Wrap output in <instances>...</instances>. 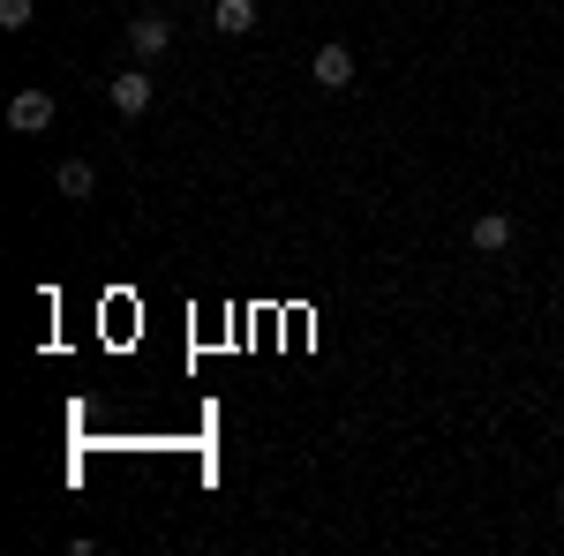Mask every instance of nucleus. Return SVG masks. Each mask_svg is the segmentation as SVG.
Masks as SVG:
<instances>
[{
    "label": "nucleus",
    "mask_w": 564,
    "mask_h": 556,
    "mask_svg": "<svg viewBox=\"0 0 564 556\" xmlns=\"http://www.w3.org/2000/svg\"><path fill=\"white\" fill-rule=\"evenodd\" d=\"M53 113H61L53 90H15V98H8V129H15V135H45V129H53Z\"/></svg>",
    "instance_id": "obj_1"
},
{
    "label": "nucleus",
    "mask_w": 564,
    "mask_h": 556,
    "mask_svg": "<svg viewBox=\"0 0 564 556\" xmlns=\"http://www.w3.org/2000/svg\"><path fill=\"white\" fill-rule=\"evenodd\" d=\"M106 98H113L121 121H135V113H151V76L143 68H121V76H106Z\"/></svg>",
    "instance_id": "obj_2"
},
{
    "label": "nucleus",
    "mask_w": 564,
    "mask_h": 556,
    "mask_svg": "<svg viewBox=\"0 0 564 556\" xmlns=\"http://www.w3.org/2000/svg\"><path fill=\"white\" fill-rule=\"evenodd\" d=\"M512 233H520L512 211H481L475 226H467V249H475V257H505V249H512Z\"/></svg>",
    "instance_id": "obj_3"
},
{
    "label": "nucleus",
    "mask_w": 564,
    "mask_h": 556,
    "mask_svg": "<svg viewBox=\"0 0 564 556\" xmlns=\"http://www.w3.org/2000/svg\"><path fill=\"white\" fill-rule=\"evenodd\" d=\"M166 45H174V23H166V15H135L129 23V53L135 61H159Z\"/></svg>",
    "instance_id": "obj_4"
},
{
    "label": "nucleus",
    "mask_w": 564,
    "mask_h": 556,
    "mask_svg": "<svg viewBox=\"0 0 564 556\" xmlns=\"http://www.w3.org/2000/svg\"><path fill=\"white\" fill-rule=\"evenodd\" d=\"M308 76H316L324 90H347V84H354V53H347V45H316Z\"/></svg>",
    "instance_id": "obj_5"
},
{
    "label": "nucleus",
    "mask_w": 564,
    "mask_h": 556,
    "mask_svg": "<svg viewBox=\"0 0 564 556\" xmlns=\"http://www.w3.org/2000/svg\"><path fill=\"white\" fill-rule=\"evenodd\" d=\"M212 23H218V39H249L257 31V0H218Z\"/></svg>",
    "instance_id": "obj_6"
},
{
    "label": "nucleus",
    "mask_w": 564,
    "mask_h": 556,
    "mask_svg": "<svg viewBox=\"0 0 564 556\" xmlns=\"http://www.w3.org/2000/svg\"><path fill=\"white\" fill-rule=\"evenodd\" d=\"M53 181H61V196H68V204H84L90 188H98V173H90V166H84V159H68V166L53 173Z\"/></svg>",
    "instance_id": "obj_7"
},
{
    "label": "nucleus",
    "mask_w": 564,
    "mask_h": 556,
    "mask_svg": "<svg viewBox=\"0 0 564 556\" xmlns=\"http://www.w3.org/2000/svg\"><path fill=\"white\" fill-rule=\"evenodd\" d=\"M31 15H39V0H0V31H31Z\"/></svg>",
    "instance_id": "obj_8"
},
{
    "label": "nucleus",
    "mask_w": 564,
    "mask_h": 556,
    "mask_svg": "<svg viewBox=\"0 0 564 556\" xmlns=\"http://www.w3.org/2000/svg\"><path fill=\"white\" fill-rule=\"evenodd\" d=\"M557 512H564V489H557Z\"/></svg>",
    "instance_id": "obj_9"
}]
</instances>
